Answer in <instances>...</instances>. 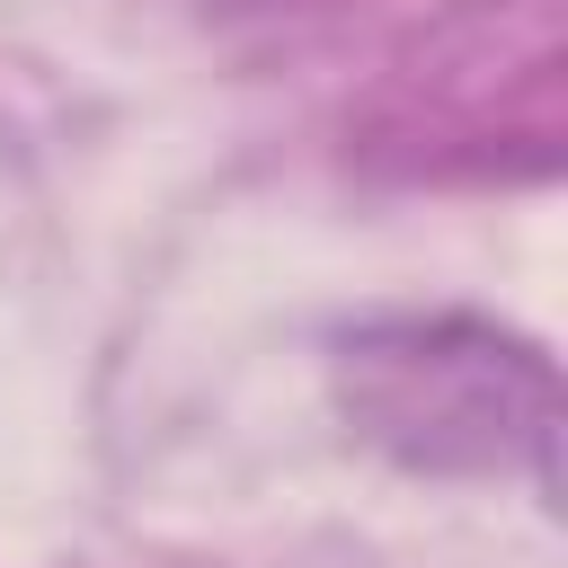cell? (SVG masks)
I'll return each instance as SVG.
<instances>
[{"label":"cell","mask_w":568,"mask_h":568,"mask_svg":"<svg viewBox=\"0 0 568 568\" xmlns=\"http://www.w3.org/2000/svg\"><path fill=\"white\" fill-rule=\"evenodd\" d=\"M337 399L408 470H550V364L479 320H382L346 346Z\"/></svg>","instance_id":"1"}]
</instances>
